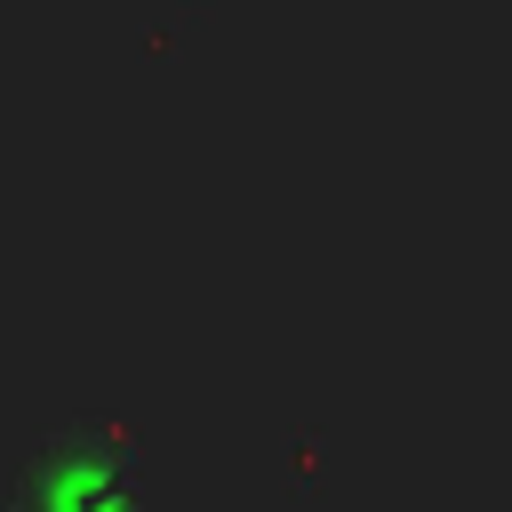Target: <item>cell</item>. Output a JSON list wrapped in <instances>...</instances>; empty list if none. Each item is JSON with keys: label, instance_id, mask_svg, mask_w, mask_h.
<instances>
[{"label": "cell", "instance_id": "cell-1", "mask_svg": "<svg viewBox=\"0 0 512 512\" xmlns=\"http://www.w3.org/2000/svg\"><path fill=\"white\" fill-rule=\"evenodd\" d=\"M24 512H144V496L112 432H72L32 464Z\"/></svg>", "mask_w": 512, "mask_h": 512}]
</instances>
